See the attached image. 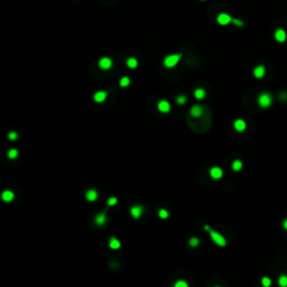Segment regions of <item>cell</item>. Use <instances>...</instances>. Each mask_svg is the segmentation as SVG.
Listing matches in <instances>:
<instances>
[{
	"instance_id": "cell-22",
	"label": "cell",
	"mask_w": 287,
	"mask_h": 287,
	"mask_svg": "<svg viewBox=\"0 0 287 287\" xmlns=\"http://www.w3.org/2000/svg\"><path fill=\"white\" fill-rule=\"evenodd\" d=\"M189 244H190V246H191V247L195 248V247H197V246H199V244H200V240L197 239V238H195V237H193V238H191V239H190Z\"/></svg>"
},
{
	"instance_id": "cell-16",
	"label": "cell",
	"mask_w": 287,
	"mask_h": 287,
	"mask_svg": "<svg viewBox=\"0 0 287 287\" xmlns=\"http://www.w3.org/2000/svg\"><path fill=\"white\" fill-rule=\"evenodd\" d=\"M107 98V92L104 91H99L94 94V101L97 102H103Z\"/></svg>"
},
{
	"instance_id": "cell-31",
	"label": "cell",
	"mask_w": 287,
	"mask_h": 287,
	"mask_svg": "<svg viewBox=\"0 0 287 287\" xmlns=\"http://www.w3.org/2000/svg\"><path fill=\"white\" fill-rule=\"evenodd\" d=\"M17 137H18V135H17L15 131H11V132H9V135H8V138L10 139V140H16Z\"/></svg>"
},
{
	"instance_id": "cell-35",
	"label": "cell",
	"mask_w": 287,
	"mask_h": 287,
	"mask_svg": "<svg viewBox=\"0 0 287 287\" xmlns=\"http://www.w3.org/2000/svg\"><path fill=\"white\" fill-rule=\"evenodd\" d=\"M215 287H219V286H215Z\"/></svg>"
},
{
	"instance_id": "cell-15",
	"label": "cell",
	"mask_w": 287,
	"mask_h": 287,
	"mask_svg": "<svg viewBox=\"0 0 287 287\" xmlns=\"http://www.w3.org/2000/svg\"><path fill=\"white\" fill-rule=\"evenodd\" d=\"M205 95H206V92H205V90L204 89H202V88H197L196 90L194 91V97H195L197 100H202V99H204Z\"/></svg>"
},
{
	"instance_id": "cell-19",
	"label": "cell",
	"mask_w": 287,
	"mask_h": 287,
	"mask_svg": "<svg viewBox=\"0 0 287 287\" xmlns=\"http://www.w3.org/2000/svg\"><path fill=\"white\" fill-rule=\"evenodd\" d=\"M241 168H242V163H241V161H234L232 163V169H233L234 172H239Z\"/></svg>"
},
{
	"instance_id": "cell-23",
	"label": "cell",
	"mask_w": 287,
	"mask_h": 287,
	"mask_svg": "<svg viewBox=\"0 0 287 287\" xmlns=\"http://www.w3.org/2000/svg\"><path fill=\"white\" fill-rule=\"evenodd\" d=\"M232 24L234 25V26H237V27H242L244 25V23L241 19H239V18H232Z\"/></svg>"
},
{
	"instance_id": "cell-13",
	"label": "cell",
	"mask_w": 287,
	"mask_h": 287,
	"mask_svg": "<svg viewBox=\"0 0 287 287\" xmlns=\"http://www.w3.org/2000/svg\"><path fill=\"white\" fill-rule=\"evenodd\" d=\"M85 197H87L88 201L93 202V201H95L97 197H98V192H97L95 190H89V191L85 193Z\"/></svg>"
},
{
	"instance_id": "cell-12",
	"label": "cell",
	"mask_w": 287,
	"mask_h": 287,
	"mask_svg": "<svg viewBox=\"0 0 287 287\" xmlns=\"http://www.w3.org/2000/svg\"><path fill=\"white\" fill-rule=\"evenodd\" d=\"M130 213H131V215L134 216V218L138 219V218L142 214V208L139 206V205H135V206H132V208L130 209Z\"/></svg>"
},
{
	"instance_id": "cell-33",
	"label": "cell",
	"mask_w": 287,
	"mask_h": 287,
	"mask_svg": "<svg viewBox=\"0 0 287 287\" xmlns=\"http://www.w3.org/2000/svg\"><path fill=\"white\" fill-rule=\"evenodd\" d=\"M283 227H284V229H285V230H287V219H286V220H285V221H284Z\"/></svg>"
},
{
	"instance_id": "cell-28",
	"label": "cell",
	"mask_w": 287,
	"mask_h": 287,
	"mask_svg": "<svg viewBox=\"0 0 287 287\" xmlns=\"http://www.w3.org/2000/svg\"><path fill=\"white\" fill-rule=\"evenodd\" d=\"M158 215L161 216V219H166V218H168V212H167L166 210H164V209H161V210H159V212H158Z\"/></svg>"
},
{
	"instance_id": "cell-32",
	"label": "cell",
	"mask_w": 287,
	"mask_h": 287,
	"mask_svg": "<svg viewBox=\"0 0 287 287\" xmlns=\"http://www.w3.org/2000/svg\"><path fill=\"white\" fill-rule=\"evenodd\" d=\"M280 98L283 99V100H286V99H287V94H286V93H282V94H280Z\"/></svg>"
},
{
	"instance_id": "cell-4",
	"label": "cell",
	"mask_w": 287,
	"mask_h": 287,
	"mask_svg": "<svg viewBox=\"0 0 287 287\" xmlns=\"http://www.w3.org/2000/svg\"><path fill=\"white\" fill-rule=\"evenodd\" d=\"M216 21L221 26H227L230 23H232V17L230 15H228V14H225V12H221L216 17Z\"/></svg>"
},
{
	"instance_id": "cell-18",
	"label": "cell",
	"mask_w": 287,
	"mask_h": 287,
	"mask_svg": "<svg viewBox=\"0 0 287 287\" xmlns=\"http://www.w3.org/2000/svg\"><path fill=\"white\" fill-rule=\"evenodd\" d=\"M109 247H110L111 249H119V247H120V241H119L118 239H116V238H111L110 242H109Z\"/></svg>"
},
{
	"instance_id": "cell-26",
	"label": "cell",
	"mask_w": 287,
	"mask_h": 287,
	"mask_svg": "<svg viewBox=\"0 0 287 287\" xmlns=\"http://www.w3.org/2000/svg\"><path fill=\"white\" fill-rule=\"evenodd\" d=\"M186 97L185 95H178L176 99V102L178 103V104H184V103H186Z\"/></svg>"
},
{
	"instance_id": "cell-1",
	"label": "cell",
	"mask_w": 287,
	"mask_h": 287,
	"mask_svg": "<svg viewBox=\"0 0 287 287\" xmlns=\"http://www.w3.org/2000/svg\"><path fill=\"white\" fill-rule=\"evenodd\" d=\"M257 101H258V104H259L260 108L267 109V108H269V107L271 106V103H273V95H271L270 93H268V92H263V93L259 94Z\"/></svg>"
},
{
	"instance_id": "cell-29",
	"label": "cell",
	"mask_w": 287,
	"mask_h": 287,
	"mask_svg": "<svg viewBox=\"0 0 287 287\" xmlns=\"http://www.w3.org/2000/svg\"><path fill=\"white\" fill-rule=\"evenodd\" d=\"M174 287H189V285H187V283L184 282V280H178V282L175 283Z\"/></svg>"
},
{
	"instance_id": "cell-2",
	"label": "cell",
	"mask_w": 287,
	"mask_h": 287,
	"mask_svg": "<svg viewBox=\"0 0 287 287\" xmlns=\"http://www.w3.org/2000/svg\"><path fill=\"white\" fill-rule=\"evenodd\" d=\"M210 237H211V239H212L218 246H220V247H225V244H227V240H225V238H224L222 234H220L219 232L214 231V230H210Z\"/></svg>"
},
{
	"instance_id": "cell-7",
	"label": "cell",
	"mask_w": 287,
	"mask_h": 287,
	"mask_svg": "<svg viewBox=\"0 0 287 287\" xmlns=\"http://www.w3.org/2000/svg\"><path fill=\"white\" fill-rule=\"evenodd\" d=\"M266 74V67L263 65H257L254 70V75L256 79H261L263 78V75Z\"/></svg>"
},
{
	"instance_id": "cell-10",
	"label": "cell",
	"mask_w": 287,
	"mask_h": 287,
	"mask_svg": "<svg viewBox=\"0 0 287 287\" xmlns=\"http://www.w3.org/2000/svg\"><path fill=\"white\" fill-rule=\"evenodd\" d=\"M202 113H203V108H202L201 106H199V104L193 106L192 108H191V116L194 117V118H199V117H201Z\"/></svg>"
},
{
	"instance_id": "cell-5",
	"label": "cell",
	"mask_w": 287,
	"mask_h": 287,
	"mask_svg": "<svg viewBox=\"0 0 287 287\" xmlns=\"http://www.w3.org/2000/svg\"><path fill=\"white\" fill-rule=\"evenodd\" d=\"M274 37H275V40H277L278 43H284L287 38V34L284 29H280V28H279V29H276L275 30Z\"/></svg>"
},
{
	"instance_id": "cell-21",
	"label": "cell",
	"mask_w": 287,
	"mask_h": 287,
	"mask_svg": "<svg viewBox=\"0 0 287 287\" xmlns=\"http://www.w3.org/2000/svg\"><path fill=\"white\" fill-rule=\"evenodd\" d=\"M8 157L10 158V159H15V158L18 157V150L17 149H10L8 151Z\"/></svg>"
},
{
	"instance_id": "cell-30",
	"label": "cell",
	"mask_w": 287,
	"mask_h": 287,
	"mask_svg": "<svg viewBox=\"0 0 287 287\" xmlns=\"http://www.w3.org/2000/svg\"><path fill=\"white\" fill-rule=\"evenodd\" d=\"M117 204V199L116 197H110L109 200H108V205L109 206H112V205H116Z\"/></svg>"
},
{
	"instance_id": "cell-3",
	"label": "cell",
	"mask_w": 287,
	"mask_h": 287,
	"mask_svg": "<svg viewBox=\"0 0 287 287\" xmlns=\"http://www.w3.org/2000/svg\"><path fill=\"white\" fill-rule=\"evenodd\" d=\"M182 54H172V55L166 56L164 59V65L166 67H174L181 59Z\"/></svg>"
},
{
	"instance_id": "cell-9",
	"label": "cell",
	"mask_w": 287,
	"mask_h": 287,
	"mask_svg": "<svg viewBox=\"0 0 287 287\" xmlns=\"http://www.w3.org/2000/svg\"><path fill=\"white\" fill-rule=\"evenodd\" d=\"M158 110L161 111V112H164V113L169 112V110H171V104H169L168 101H166V100L159 101V103H158Z\"/></svg>"
},
{
	"instance_id": "cell-34",
	"label": "cell",
	"mask_w": 287,
	"mask_h": 287,
	"mask_svg": "<svg viewBox=\"0 0 287 287\" xmlns=\"http://www.w3.org/2000/svg\"><path fill=\"white\" fill-rule=\"evenodd\" d=\"M202 1H205V0H202Z\"/></svg>"
},
{
	"instance_id": "cell-6",
	"label": "cell",
	"mask_w": 287,
	"mask_h": 287,
	"mask_svg": "<svg viewBox=\"0 0 287 287\" xmlns=\"http://www.w3.org/2000/svg\"><path fill=\"white\" fill-rule=\"evenodd\" d=\"M233 127H234V129H236L237 131L242 132V131H244L246 128H247V123H246V121H244V119H237L236 121H234V123H233Z\"/></svg>"
},
{
	"instance_id": "cell-8",
	"label": "cell",
	"mask_w": 287,
	"mask_h": 287,
	"mask_svg": "<svg viewBox=\"0 0 287 287\" xmlns=\"http://www.w3.org/2000/svg\"><path fill=\"white\" fill-rule=\"evenodd\" d=\"M210 175L212 177L213 180H220L222 175H223V172L220 167H212L211 171H210Z\"/></svg>"
},
{
	"instance_id": "cell-25",
	"label": "cell",
	"mask_w": 287,
	"mask_h": 287,
	"mask_svg": "<svg viewBox=\"0 0 287 287\" xmlns=\"http://www.w3.org/2000/svg\"><path fill=\"white\" fill-rule=\"evenodd\" d=\"M127 65H128L130 69H134V67L137 66V61L135 59H127Z\"/></svg>"
},
{
	"instance_id": "cell-27",
	"label": "cell",
	"mask_w": 287,
	"mask_h": 287,
	"mask_svg": "<svg viewBox=\"0 0 287 287\" xmlns=\"http://www.w3.org/2000/svg\"><path fill=\"white\" fill-rule=\"evenodd\" d=\"M129 83H130V80L128 79V78H126V76L120 80V85H121V87H128Z\"/></svg>"
},
{
	"instance_id": "cell-11",
	"label": "cell",
	"mask_w": 287,
	"mask_h": 287,
	"mask_svg": "<svg viewBox=\"0 0 287 287\" xmlns=\"http://www.w3.org/2000/svg\"><path fill=\"white\" fill-rule=\"evenodd\" d=\"M111 65H112V61H111L110 59H108V57H103V59H101L99 61V66L101 67L102 70L110 69Z\"/></svg>"
},
{
	"instance_id": "cell-24",
	"label": "cell",
	"mask_w": 287,
	"mask_h": 287,
	"mask_svg": "<svg viewBox=\"0 0 287 287\" xmlns=\"http://www.w3.org/2000/svg\"><path fill=\"white\" fill-rule=\"evenodd\" d=\"M261 284H263V287H270L271 279L268 278V277H263V279H261Z\"/></svg>"
},
{
	"instance_id": "cell-14",
	"label": "cell",
	"mask_w": 287,
	"mask_h": 287,
	"mask_svg": "<svg viewBox=\"0 0 287 287\" xmlns=\"http://www.w3.org/2000/svg\"><path fill=\"white\" fill-rule=\"evenodd\" d=\"M14 197H15V195H14V193L11 191H4L2 194H1V199L5 202H10V201L14 200Z\"/></svg>"
},
{
	"instance_id": "cell-17",
	"label": "cell",
	"mask_w": 287,
	"mask_h": 287,
	"mask_svg": "<svg viewBox=\"0 0 287 287\" xmlns=\"http://www.w3.org/2000/svg\"><path fill=\"white\" fill-rule=\"evenodd\" d=\"M95 223L98 224V225H102V224H104L107 222V216L104 213H100V214H98V215L95 216Z\"/></svg>"
},
{
	"instance_id": "cell-20",
	"label": "cell",
	"mask_w": 287,
	"mask_h": 287,
	"mask_svg": "<svg viewBox=\"0 0 287 287\" xmlns=\"http://www.w3.org/2000/svg\"><path fill=\"white\" fill-rule=\"evenodd\" d=\"M278 285L280 287H287V276L282 275L278 278Z\"/></svg>"
}]
</instances>
